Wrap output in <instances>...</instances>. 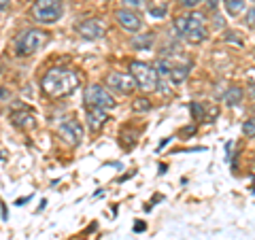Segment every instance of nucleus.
Segmentation results:
<instances>
[{
  "label": "nucleus",
  "instance_id": "f257e3e1",
  "mask_svg": "<svg viewBox=\"0 0 255 240\" xmlns=\"http://www.w3.org/2000/svg\"><path fill=\"white\" fill-rule=\"evenodd\" d=\"M43 92L51 98H66L79 87V75L73 68H62L55 66L49 68L43 77Z\"/></svg>",
  "mask_w": 255,
  "mask_h": 240
},
{
  "label": "nucleus",
  "instance_id": "f03ea898",
  "mask_svg": "<svg viewBox=\"0 0 255 240\" xmlns=\"http://www.w3.org/2000/svg\"><path fill=\"white\" fill-rule=\"evenodd\" d=\"M174 30L179 32V36H183L189 43H204L209 38V28H206V17L202 13H189V15H179L172 21Z\"/></svg>",
  "mask_w": 255,
  "mask_h": 240
},
{
  "label": "nucleus",
  "instance_id": "7ed1b4c3",
  "mask_svg": "<svg viewBox=\"0 0 255 240\" xmlns=\"http://www.w3.org/2000/svg\"><path fill=\"white\" fill-rule=\"evenodd\" d=\"M49 43V34L41 28H26L23 32H19L13 41V49L17 55H32L36 53L41 47H45Z\"/></svg>",
  "mask_w": 255,
  "mask_h": 240
},
{
  "label": "nucleus",
  "instance_id": "20e7f679",
  "mask_svg": "<svg viewBox=\"0 0 255 240\" xmlns=\"http://www.w3.org/2000/svg\"><path fill=\"white\" fill-rule=\"evenodd\" d=\"M32 19L36 23H43V26H51V23H58L64 15V2L62 0H34L30 9Z\"/></svg>",
  "mask_w": 255,
  "mask_h": 240
},
{
  "label": "nucleus",
  "instance_id": "39448f33",
  "mask_svg": "<svg viewBox=\"0 0 255 240\" xmlns=\"http://www.w3.org/2000/svg\"><path fill=\"white\" fill-rule=\"evenodd\" d=\"M130 73H132L134 79H136L138 90H142V92H153V90H157L159 75H157V70L151 66V64H145V62H140V60H134L130 64Z\"/></svg>",
  "mask_w": 255,
  "mask_h": 240
},
{
  "label": "nucleus",
  "instance_id": "423d86ee",
  "mask_svg": "<svg viewBox=\"0 0 255 240\" xmlns=\"http://www.w3.org/2000/svg\"><path fill=\"white\" fill-rule=\"evenodd\" d=\"M83 102L87 109H113L115 107V100L113 96H111V92L107 90V87L102 85H85L83 90Z\"/></svg>",
  "mask_w": 255,
  "mask_h": 240
},
{
  "label": "nucleus",
  "instance_id": "0eeeda50",
  "mask_svg": "<svg viewBox=\"0 0 255 240\" xmlns=\"http://www.w3.org/2000/svg\"><path fill=\"white\" fill-rule=\"evenodd\" d=\"M107 85H109V90H113L115 94H122V96L132 94L138 87L132 73H117V70L107 75Z\"/></svg>",
  "mask_w": 255,
  "mask_h": 240
},
{
  "label": "nucleus",
  "instance_id": "6e6552de",
  "mask_svg": "<svg viewBox=\"0 0 255 240\" xmlns=\"http://www.w3.org/2000/svg\"><path fill=\"white\" fill-rule=\"evenodd\" d=\"M58 132H60L62 138L66 140L68 145H73V147H79V145H81V140H83V127L73 117L62 119L60 125H58Z\"/></svg>",
  "mask_w": 255,
  "mask_h": 240
},
{
  "label": "nucleus",
  "instance_id": "1a4fd4ad",
  "mask_svg": "<svg viewBox=\"0 0 255 240\" xmlns=\"http://www.w3.org/2000/svg\"><path fill=\"white\" fill-rule=\"evenodd\" d=\"M115 21H117L126 32H138V30L142 28L140 15L134 11V9H126V6H122V9L115 11Z\"/></svg>",
  "mask_w": 255,
  "mask_h": 240
},
{
  "label": "nucleus",
  "instance_id": "9d476101",
  "mask_svg": "<svg viewBox=\"0 0 255 240\" xmlns=\"http://www.w3.org/2000/svg\"><path fill=\"white\" fill-rule=\"evenodd\" d=\"M77 32L81 34V38H85V41H98V38H102V34H105V23L100 19L90 17V19H83L79 23Z\"/></svg>",
  "mask_w": 255,
  "mask_h": 240
},
{
  "label": "nucleus",
  "instance_id": "9b49d317",
  "mask_svg": "<svg viewBox=\"0 0 255 240\" xmlns=\"http://www.w3.org/2000/svg\"><path fill=\"white\" fill-rule=\"evenodd\" d=\"M107 111L105 109H87V115H85V121H87V127H90V132H100L102 127L107 125Z\"/></svg>",
  "mask_w": 255,
  "mask_h": 240
},
{
  "label": "nucleus",
  "instance_id": "f8f14e48",
  "mask_svg": "<svg viewBox=\"0 0 255 240\" xmlns=\"http://www.w3.org/2000/svg\"><path fill=\"white\" fill-rule=\"evenodd\" d=\"M11 121L15 127H21V130H26V127H34V117L28 111H15L11 115Z\"/></svg>",
  "mask_w": 255,
  "mask_h": 240
},
{
  "label": "nucleus",
  "instance_id": "ddd939ff",
  "mask_svg": "<svg viewBox=\"0 0 255 240\" xmlns=\"http://www.w3.org/2000/svg\"><path fill=\"white\" fill-rule=\"evenodd\" d=\"M130 43H132L134 49H138V51L151 49V47H153V43H155V34H153V32H147V34H136V36H132Z\"/></svg>",
  "mask_w": 255,
  "mask_h": 240
},
{
  "label": "nucleus",
  "instance_id": "4468645a",
  "mask_svg": "<svg viewBox=\"0 0 255 240\" xmlns=\"http://www.w3.org/2000/svg\"><path fill=\"white\" fill-rule=\"evenodd\" d=\"M245 98V92L241 90V87H230V90L223 94V102H226L228 107H238Z\"/></svg>",
  "mask_w": 255,
  "mask_h": 240
},
{
  "label": "nucleus",
  "instance_id": "2eb2a0df",
  "mask_svg": "<svg viewBox=\"0 0 255 240\" xmlns=\"http://www.w3.org/2000/svg\"><path fill=\"white\" fill-rule=\"evenodd\" d=\"M189 70H191V64H183V66H172V70H170L172 83H181L183 79L189 75Z\"/></svg>",
  "mask_w": 255,
  "mask_h": 240
},
{
  "label": "nucleus",
  "instance_id": "dca6fc26",
  "mask_svg": "<svg viewBox=\"0 0 255 240\" xmlns=\"http://www.w3.org/2000/svg\"><path fill=\"white\" fill-rule=\"evenodd\" d=\"M226 9L230 15H238L245 9V0H226Z\"/></svg>",
  "mask_w": 255,
  "mask_h": 240
},
{
  "label": "nucleus",
  "instance_id": "f3484780",
  "mask_svg": "<svg viewBox=\"0 0 255 240\" xmlns=\"http://www.w3.org/2000/svg\"><path fill=\"white\" fill-rule=\"evenodd\" d=\"M243 134L249 136V138H255V117L247 119V121L243 123Z\"/></svg>",
  "mask_w": 255,
  "mask_h": 240
},
{
  "label": "nucleus",
  "instance_id": "a211bd4d",
  "mask_svg": "<svg viewBox=\"0 0 255 240\" xmlns=\"http://www.w3.org/2000/svg\"><path fill=\"white\" fill-rule=\"evenodd\" d=\"M132 109L136 111V113H142V111H149L151 109V102L147 98H136V100H134V105H132Z\"/></svg>",
  "mask_w": 255,
  "mask_h": 240
},
{
  "label": "nucleus",
  "instance_id": "6ab92c4d",
  "mask_svg": "<svg viewBox=\"0 0 255 240\" xmlns=\"http://www.w3.org/2000/svg\"><path fill=\"white\" fill-rule=\"evenodd\" d=\"M166 11H168V6H166V4L149 6V15H151V17H155V19H159V17H164V15H166Z\"/></svg>",
  "mask_w": 255,
  "mask_h": 240
},
{
  "label": "nucleus",
  "instance_id": "aec40b11",
  "mask_svg": "<svg viewBox=\"0 0 255 240\" xmlns=\"http://www.w3.org/2000/svg\"><path fill=\"white\" fill-rule=\"evenodd\" d=\"M122 4L126 6V9H142L145 6V0H122Z\"/></svg>",
  "mask_w": 255,
  "mask_h": 240
},
{
  "label": "nucleus",
  "instance_id": "412c9836",
  "mask_svg": "<svg viewBox=\"0 0 255 240\" xmlns=\"http://www.w3.org/2000/svg\"><path fill=\"white\" fill-rule=\"evenodd\" d=\"M191 115H194V119H202L204 117V109H202V105L200 102H191Z\"/></svg>",
  "mask_w": 255,
  "mask_h": 240
},
{
  "label": "nucleus",
  "instance_id": "4be33fe9",
  "mask_svg": "<svg viewBox=\"0 0 255 240\" xmlns=\"http://www.w3.org/2000/svg\"><path fill=\"white\" fill-rule=\"evenodd\" d=\"M177 2L183 6V9H196V6L200 4L202 0H177Z\"/></svg>",
  "mask_w": 255,
  "mask_h": 240
},
{
  "label": "nucleus",
  "instance_id": "5701e85b",
  "mask_svg": "<svg viewBox=\"0 0 255 240\" xmlns=\"http://www.w3.org/2000/svg\"><path fill=\"white\" fill-rule=\"evenodd\" d=\"M247 23H249V26H255V4L251 6V9L249 11H247Z\"/></svg>",
  "mask_w": 255,
  "mask_h": 240
},
{
  "label": "nucleus",
  "instance_id": "b1692460",
  "mask_svg": "<svg viewBox=\"0 0 255 240\" xmlns=\"http://www.w3.org/2000/svg\"><path fill=\"white\" fill-rule=\"evenodd\" d=\"M206 6L213 11V9H217V0H206Z\"/></svg>",
  "mask_w": 255,
  "mask_h": 240
},
{
  "label": "nucleus",
  "instance_id": "393cba45",
  "mask_svg": "<svg viewBox=\"0 0 255 240\" xmlns=\"http://www.w3.org/2000/svg\"><path fill=\"white\" fill-rule=\"evenodd\" d=\"M9 2H11V0H0V6H2V13H6V9H9Z\"/></svg>",
  "mask_w": 255,
  "mask_h": 240
},
{
  "label": "nucleus",
  "instance_id": "a878e982",
  "mask_svg": "<svg viewBox=\"0 0 255 240\" xmlns=\"http://www.w3.org/2000/svg\"><path fill=\"white\" fill-rule=\"evenodd\" d=\"M2 221H9V213H6V204H2Z\"/></svg>",
  "mask_w": 255,
  "mask_h": 240
},
{
  "label": "nucleus",
  "instance_id": "bb28decb",
  "mask_svg": "<svg viewBox=\"0 0 255 240\" xmlns=\"http://www.w3.org/2000/svg\"><path fill=\"white\" fill-rule=\"evenodd\" d=\"M147 226H145V223H136V226H134V230H136V232H142V230H145Z\"/></svg>",
  "mask_w": 255,
  "mask_h": 240
},
{
  "label": "nucleus",
  "instance_id": "cd10ccee",
  "mask_svg": "<svg viewBox=\"0 0 255 240\" xmlns=\"http://www.w3.org/2000/svg\"><path fill=\"white\" fill-rule=\"evenodd\" d=\"M6 98H9V92H6V87H2V102H6Z\"/></svg>",
  "mask_w": 255,
  "mask_h": 240
},
{
  "label": "nucleus",
  "instance_id": "c85d7f7f",
  "mask_svg": "<svg viewBox=\"0 0 255 240\" xmlns=\"http://www.w3.org/2000/svg\"><path fill=\"white\" fill-rule=\"evenodd\" d=\"M253 170H255V168H253Z\"/></svg>",
  "mask_w": 255,
  "mask_h": 240
}]
</instances>
